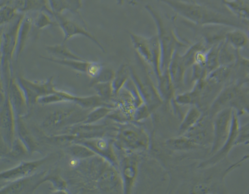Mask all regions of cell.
<instances>
[{
    "label": "cell",
    "mask_w": 249,
    "mask_h": 194,
    "mask_svg": "<svg viewBox=\"0 0 249 194\" xmlns=\"http://www.w3.org/2000/svg\"><path fill=\"white\" fill-rule=\"evenodd\" d=\"M166 4L179 16L197 26L219 25L235 29L246 30L249 25L235 16L216 11L207 6L200 5L195 1L186 0H158Z\"/></svg>",
    "instance_id": "6da1fadb"
},
{
    "label": "cell",
    "mask_w": 249,
    "mask_h": 194,
    "mask_svg": "<svg viewBox=\"0 0 249 194\" xmlns=\"http://www.w3.org/2000/svg\"><path fill=\"white\" fill-rule=\"evenodd\" d=\"M146 10L151 15L158 30V35L161 48V71L168 69L172 59L180 48L190 46L188 42L181 39L175 28L156 8L151 5L145 6Z\"/></svg>",
    "instance_id": "7a4b0ae2"
},
{
    "label": "cell",
    "mask_w": 249,
    "mask_h": 194,
    "mask_svg": "<svg viewBox=\"0 0 249 194\" xmlns=\"http://www.w3.org/2000/svg\"><path fill=\"white\" fill-rule=\"evenodd\" d=\"M129 35L135 50L160 76L161 48L158 35L146 37L131 32Z\"/></svg>",
    "instance_id": "3957f363"
},
{
    "label": "cell",
    "mask_w": 249,
    "mask_h": 194,
    "mask_svg": "<svg viewBox=\"0 0 249 194\" xmlns=\"http://www.w3.org/2000/svg\"><path fill=\"white\" fill-rule=\"evenodd\" d=\"M199 146H206L213 144L214 125L212 117L207 113L201 117L194 127L184 135Z\"/></svg>",
    "instance_id": "277c9868"
},
{
    "label": "cell",
    "mask_w": 249,
    "mask_h": 194,
    "mask_svg": "<svg viewBox=\"0 0 249 194\" xmlns=\"http://www.w3.org/2000/svg\"><path fill=\"white\" fill-rule=\"evenodd\" d=\"M53 18L56 20L57 24L61 28L64 33L63 43L65 44L66 42L70 40L71 38L77 35L84 36V37L89 38L92 42L98 47L99 48L105 52L104 47L98 41L97 38L94 37L87 29V25H81L74 21L70 20V19L62 15L54 14L53 16Z\"/></svg>",
    "instance_id": "5b68a950"
},
{
    "label": "cell",
    "mask_w": 249,
    "mask_h": 194,
    "mask_svg": "<svg viewBox=\"0 0 249 194\" xmlns=\"http://www.w3.org/2000/svg\"><path fill=\"white\" fill-rule=\"evenodd\" d=\"M231 111L223 109L216 114L213 121L214 140L212 153L217 152L228 140L231 126Z\"/></svg>",
    "instance_id": "8992f818"
},
{
    "label": "cell",
    "mask_w": 249,
    "mask_h": 194,
    "mask_svg": "<svg viewBox=\"0 0 249 194\" xmlns=\"http://www.w3.org/2000/svg\"><path fill=\"white\" fill-rule=\"evenodd\" d=\"M13 7L18 13L29 12H46L53 16V13L50 7L47 6L46 0H12Z\"/></svg>",
    "instance_id": "52a82bcc"
},
{
    "label": "cell",
    "mask_w": 249,
    "mask_h": 194,
    "mask_svg": "<svg viewBox=\"0 0 249 194\" xmlns=\"http://www.w3.org/2000/svg\"><path fill=\"white\" fill-rule=\"evenodd\" d=\"M34 25V19L27 14H24L19 27L17 35V48L16 55L17 58L24 49L31 34L32 27Z\"/></svg>",
    "instance_id": "ba28073f"
},
{
    "label": "cell",
    "mask_w": 249,
    "mask_h": 194,
    "mask_svg": "<svg viewBox=\"0 0 249 194\" xmlns=\"http://www.w3.org/2000/svg\"><path fill=\"white\" fill-rule=\"evenodd\" d=\"M49 7L54 14L62 15L65 11L79 16V10L83 6L82 0H48Z\"/></svg>",
    "instance_id": "9c48e42d"
},
{
    "label": "cell",
    "mask_w": 249,
    "mask_h": 194,
    "mask_svg": "<svg viewBox=\"0 0 249 194\" xmlns=\"http://www.w3.org/2000/svg\"><path fill=\"white\" fill-rule=\"evenodd\" d=\"M233 16L249 25V0H222Z\"/></svg>",
    "instance_id": "30bf717a"
},
{
    "label": "cell",
    "mask_w": 249,
    "mask_h": 194,
    "mask_svg": "<svg viewBox=\"0 0 249 194\" xmlns=\"http://www.w3.org/2000/svg\"><path fill=\"white\" fill-rule=\"evenodd\" d=\"M123 139L134 148H147L149 146V138L141 129H126L123 131Z\"/></svg>",
    "instance_id": "8fae6325"
},
{
    "label": "cell",
    "mask_w": 249,
    "mask_h": 194,
    "mask_svg": "<svg viewBox=\"0 0 249 194\" xmlns=\"http://www.w3.org/2000/svg\"><path fill=\"white\" fill-rule=\"evenodd\" d=\"M187 68L188 67L184 62L182 55H180L178 51L174 55L168 67L172 80L175 81L176 83H180L184 78Z\"/></svg>",
    "instance_id": "7c38bea8"
},
{
    "label": "cell",
    "mask_w": 249,
    "mask_h": 194,
    "mask_svg": "<svg viewBox=\"0 0 249 194\" xmlns=\"http://www.w3.org/2000/svg\"><path fill=\"white\" fill-rule=\"evenodd\" d=\"M225 40L237 50L246 48L249 42L248 34L245 33L243 30L239 29L227 32Z\"/></svg>",
    "instance_id": "4fadbf2b"
},
{
    "label": "cell",
    "mask_w": 249,
    "mask_h": 194,
    "mask_svg": "<svg viewBox=\"0 0 249 194\" xmlns=\"http://www.w3.org/2000/svg\"><path fill=\"white\" fill-rule=\"evenodd\" d=\"M39 165V162L25 163L19 167L1 174L2 178L6 179H17L25 177L31 174Z\"/></svg>",
    "instance_id": "5bb4252c"
},
{
    "label": "cell",
    "mask_w": 249,
    "mask_h": 194,
    "mask_svg": "<svg viewBox=\"0 0 249 194\" xmlns=\"http://www.w3.org/2000/svg\"><path fill=\"white\" fill-rule=\"evenodd\" d=\"M46 49L50 54L55 55L57 59L85 61L82 57L78 56V55L73 53L64 43L55 45V46H48L47 47Z\"/></svg>",
    "instance_id": "9a60e30c"
},
{
    "label": "cell",
    "mask_w": 249,
    "mask_h": 194,
    "mask_svg": "<svg viewBox=\"0 0 249 194\" xmlns=\"http://www.w3.org/2000/svg\"><path fill=\"white\" fill-rule=\"evenodd\" d=\"M167 146L174 151H188L198 148L199 146L190 138L182 135L180 138L167 142Z\"/></svg>",
    "instance_id": "2e32d148"
},
{
    "label": "cell",
    "mask_w": 249,
    "mask_h": 194,
    "mask_svg": "<svg viewBox=\"0 0 249 194\" xmlns=\"http://www.w3.org/2000/svg\"><path fill=\"white\" fill-rule=\"evenodd\" d=\"M201 117H202V115H201V112L199 108L192 107L191 108L188 113L186 114L181 127H180V134L184 135L186 131L192 129L198 122Z\"/></svg>",
    "instance_id": "e0dca14e"
},
{
    "label": "cell",
    "mask_w": 249,
    "mask_h": 194,
    "mask_svg": "<svg viewBox=\"0 0 249 194\" xmlns=\"http://www.w3.org/2000/svg\"><path fill=\"white\" fill-rule=\"evenodd\" d=\"M47 61L53 62V63L59 64V65L68 66L79 71L87 72L91 62L87 61H76V60H64L54 58V57H42Z\"/></svg>",
    "instance_id": "ac0fdd59"
},
{
    "label": "cell",
    "mask_w": 249,
    "mask_h": 194,
    "mask_svg": "<svg viewBox=\"0 0 249 194\" xmlns=\"http://www.w3.org/2000/svg\"><path fill=\"white\" fill-rule=\"evenodd\" d=\"M18 15V12L12 6H1V10H0V24H1V26L12 22Z\"/></svg>",
    "instance_id": "d6986e66"
},
{
    "label": "cell",
    "mask_w": 249,
    "mask_h": 194,
    "mask_svg": "<svg viewBox=\"0 0 249 194\" xmlns=\"http://www.w3.org/2000/svg\"><path fill=\"white\" fill-rule=\"evenodd\" d=\"M50 16V14L46 12H40L34 20V26H35L37 30H42L49 27L57 26V22H53Z\"/></svg>",
    "instance_id": "ffe728a7"
},
{
    "label": "cell",
    "mask_w": 249,
    "mask_h": 194,
    "mask_svg": "<svg viewBox=\"0 0 249 194\" xmlns=\"http://www.w3.org/2000/svg\"><path fill=\"white\" fill-rule=\"evenodd\" d=\"M73 155L79 158H86L91 156L94 153L91 151L83 146H76L72 147L71 150Z\"/></svg>",
    "instance_id": "44dd1931"
},
{
    "label": "cell",
    "mask_w": 249,
    "mask_h": 194,
    "mask_svg": "<svg viewBox=\"0 0 249 194\" xmlns=\"http://www.w3.org/2000/svg\"><path fill=\"white\" fill-rule=\"evenodd\" d=\"M102 71V65L97 63H90L87 74L93 78H96Z\"/></svg>",
    "instance_id": "7402d4cb"
},
{
    "label": "cell",
    "mask_w": 249,
    "mask_h": 194,
    "mask_svg": "<svg viewBox=\"0 0 249 194\" xmlns=\"http://www.w3.org/2000/svg\"><path fill=\"white\" fill-rule=\"evenodd\" d=\"M96 78H98L97 80L101 81V82H106V81L111 80L113 78V72L110 69H104L103 71L102 70L100 72V73Z\"/></svg>",
    "instance_id": "603a6c76"
},
{
    "label": "cell",
    "mask_w": 249,
    "mask_h": 194,
    "mask_svg": "<svg viewBox=\"0 0 249 194\" xmlns=\"http://www.w3.org/2000/svg\"><path fill=\"white\" fill-rule=\"evenodd\" d=\"M136 174V168H135L134 164H130L127 166L124 170V175L126 178H127L128 182H132Z\"/></svg>",
    "instance_id": "cb8c5ba5"
},
{
    "label": "cell",
    "mask_w": 249,
    "mask_h": 194,
    "mask_svg": "<svg viewBox=\"0 0 249 194\" xmlns=\"http://www.w3.org/2000/svg\"><path fill=\"white\" fill-rule=\"evenodd\" d=\"M106 112H107V111L105 110L97 111V112L92 114L91 116H90V121H93V120H96V119L101 118V117H102V116L105 115Z\"/></svg>",
    "instance_id": "d4e9b609"
},
{
    "label": "cell",
    "mask_w": 249,
    "mask_h": 194,
    "mask_svg": "<svg viewBox=\"0 0 249 194\" xmlns=\"http://www.w3.org/2000/svg\"><path fill=\"white\" fill-rule=\"evenodd\" d=\"M117 2L118 5L122 6L123 5L124 0H117Z\"/></svg>",
    "instance_id": "484cf974"
},
{
    "label": "cell",
    "mask_w": 249,
    "mask_h": 194,
    "mask_svg": "<svg viewBox=\"0 0 249 194\" xmlns=\"http://www.w3.org/2000/svg\"><path fill=\"white\" fill-rule=\"evenodd\" d=\"M248 37L249 40V29L248 30Z\"/></svg>",
    "instance_id": "4316f807"
},
{
    "label": "cell",
    "mask_w": 249,
    "mask_h": 194,
    "mask_svg": "<svg viewBox=\"0 0 249 194\" xmlns=\"http://www.w3.org/2000/svg\"><path fill=\"white\" fill-rule=\"evenodd\" d=\"M186 1H187V0H186ZM191 1H193V0H191Z\"/></svg>",
    "instance_id": "83f0119b"
}]
</instances>
